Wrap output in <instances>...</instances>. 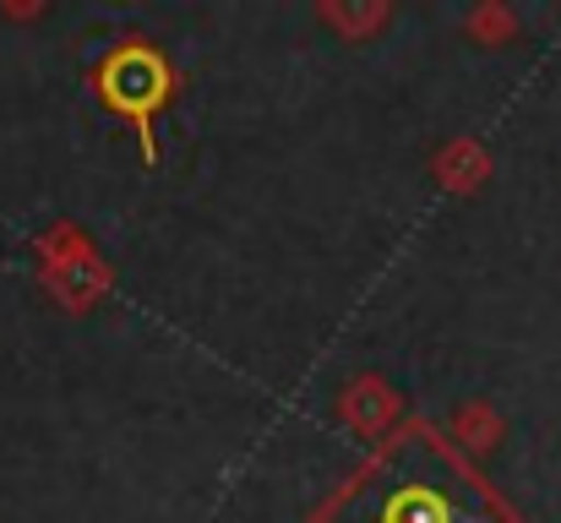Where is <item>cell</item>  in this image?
I'll return each mask as SVG.
<instances>
[{
  "label": "cell",
  "mask_w": 561,
  "mask_h": 523,
  "mask_svg": "<svg viewBox=\"0 0 561 523\" xmlns=\"http://www.w3.org/2000/svg\"><path fill=\"white\" fill-rule=\"evenodd\" d=\"M392 523H453V508L431 486H414V491H403L392 502Z\"/></svg>",
  "instance_id": "2"
},
{
  "label": "cell",
  "mask_w": 561,
  "mask_h": 523,
  "mask_svg": "<svg viewBox=\"0 0 561 523\" xmlns=\"http://www.w3.org/2000/svg\"><path fill=\"white\" fill-rule=\"evenodd\" d=\"M99 99L126 115L142 137V159L153 164V110L170 99V66L148 49V44H121L104 66H99Z\"/></svg>",
  "instance_id": "1"
}]
</instances>
